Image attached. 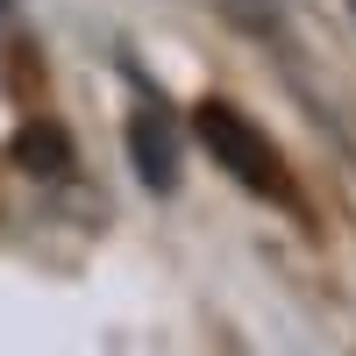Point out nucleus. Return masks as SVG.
<instances>
[{
	"label": "nucleus",
	"mask_w": 356,
	"mask_h": 356,
	"mask_svg": "<svg viewBox=\"0 0 356 356\" xmlns=\"http://www.w3.org/2000/svg\"><path fill=\"white\" fill-rule=\"evenodd\" d=\"M193 129H200V143H207V150H214V164H221V171H235L250 193L292 200V178H285V164H278V150H271V136H264L250 114H235L228 100H200Z\"/></svg>",
	"instance_id": "1"
},
{
	"label": "nucleus",
	"mask_w": 356,
	"mask_h": 356,
	"mask_svg": "<svg viewBox=\"0 0 356 356\" xmlns=\"http://www.w3.org/2000/svg\"><path fill=\"white\" fill-rule=\"evenodd\" d=\"M15 164H22V171H65V164H72V136L50 129V122H29V129L15 136Z\"/></svg>",
	"instance_id": "3"
},
{
	"label": "nucleus",
	"mask_w": 356,
	"mask_h": 356,
	"mask_svg": "<svg viewBox=\"0 0 356 356\" xmlns=\"http://www.w3.org/2000/svg\"><path fill=\"white\" fill-rule=\"evenodd\" d=\"M221 8H228V15H243L250 29H271V22H278V0H221Z\"/></svg>",
	"instance_id": "4"
},
{
	"label": "nucleus",
	"mask_w": 356,
	"mask_h": 356,
	"mask_svg": "<svg viewBox=\"0 0 356 356\" xmlns=\"http://www.w3.org/2000/svg\"><path fill=\"white\" fill-rule=\"evenodd\" d=\"M129 150H136V171H143L150 193H171L178 186V143H171V122H164L157 107H143L136 122H129Z\"/></svg>",
	"instance_id": "2"
}]
</instances>
